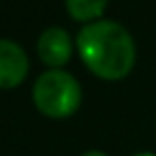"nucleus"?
<instances>
[{
  "label": "nucleus",
  "mask_w": 156,
  "mask_h": 156,
  "mask_svg": "<svg viewBox=\"0 0 156 156\" xmlns=\"http://www.w3.org/2000/svg\"><path fill=\"white\" fill-rule=\"evenodd\" d=\"M30 73V58L26 49L11 41L0 39V90L20 88Z\"/></svg>",
  "instance_id": "obj_3"
},
{
  "label": "nucleus",
  "mask_w": 156,
  "mask_h": 156,
  "mask_svg": "<svg viewBox=\"0 0 156 156\" xmlns=\"http://www.w3.org/2000/svg\"><path fill=\"white\" fill-rule=\"evenodd\" d=\"M75 43L60 26L45 28L37 39V54L47 69H62L73 56Z\"/></svg>",
  "instance_id": "obj_4"
},
{
  "label": "nucleus",
  "mask_w": 156,
  "mask_h": 156,
  "mask_svg": "<svg viewBox=\"0 0 156 156\" xmlns=\"http://www.w3.org/2000/svg\"><path fill=\"white\" fill-rule=\"evenodd\" d=\"M109 0H64V9L71 20L79 24H92L103 20Z\"/></svg>",
  "instance_id": "obj_5"
},
{
  "label": "nucleus",
  "mask_w": 156,
  "mask_h": 156,
  "mask_svg": "<svg viewBox=\"0 0 156 156\" xmlns=\"http://www.w3.org/2000/svg\"><path fill=\"white\" fill-rule=\"evenodd\" d=\"M83 92L73 73L64 69L43 71L32 86V103L37 111L51 120H66L81 107Z\"/></svg>",
  "instance_id": "obj_2"
},
{
  "label": "nucleus",
  "mask_w": 156,
  "mask_h": 156,
  "mask_svg": "<svg viewBox=\"0 0 156 156\" xmlns=\"http://www.w3.org/2000/svg\"><path fill=\"white\" fill-rule=\"evenodd\" d=\"M81 156H109V154L103 152V150H88V152H83Z\"/></svg>",
  "instance_id": "obj_6"
},
{
  "label": "nucleus",
  "mask_w": 156,
  "mask_h": 156,
  "mask_svg": "<svg viewBox=\"0 0 156 156\" xmlns=\"http://www.w3.org/2000/svg\"><path fill=\"white\" fill-rule=\"evenodd\" d=\"M133 156H156L154 152H137V154H133Z\"/></svg>",
  "instance_id": "obj_7"
},
{
  "label": "nucleus",
  "mask_w": 156,
  "mask_h": 156,
  "mask_svg": "<svg viewBox=\"0 0 156 156\" xmlns=\"http://www.w3.org/2000/svg\"><path fill=\"white\" fill-rule=\"evenodd\" d=\"M75 49L83 66L103 81H120L128 77L137 62L133 34L113 20L86 24L77 32Z\"/></svg>",
  "instance_id": "obj_1"
}]
</instances>
